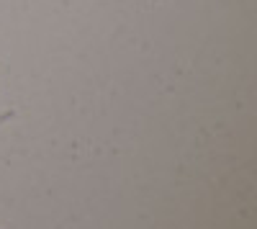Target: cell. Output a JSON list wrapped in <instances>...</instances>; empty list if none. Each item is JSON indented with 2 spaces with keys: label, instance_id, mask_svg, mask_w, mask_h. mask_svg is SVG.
Here are the masks:
<instances>
[]
</instances>
